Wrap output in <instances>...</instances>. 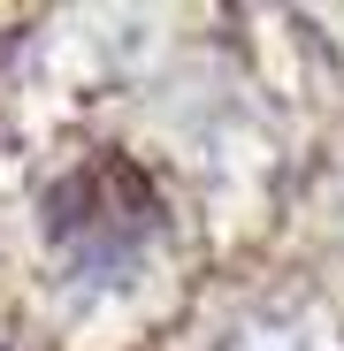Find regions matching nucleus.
<instances>
[{
	"mask_svg": "<svg viewBox=\"0 0 344 351\" xmlns=\"http://www.w3.org/2000/svg\"><path fill=\"white\" fill-rule=\"evenodd\" d=\"M161 221V199L146 184V168L123 153H92L46 191V237L62 245L77 267H115L130 260Z\"/></svg>",
	"mask_w": 344,
	"mask_h": 351,
	"instance_id": "nucleus-1",
	"label": "nucleus"
}]
</instances>
